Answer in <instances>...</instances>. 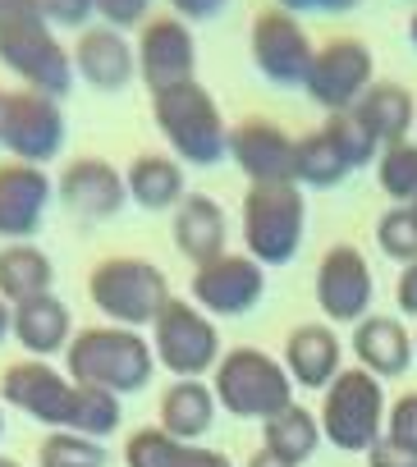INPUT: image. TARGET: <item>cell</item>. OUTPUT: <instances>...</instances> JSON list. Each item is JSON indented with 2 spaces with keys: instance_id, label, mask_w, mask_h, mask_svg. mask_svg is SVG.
<instances>
[{
  "instance_id": "cell-36",
  "label": "cell",
  "mask_w": 417,
  "mask_h": 467,
  "mask_svg": "<svg viewBox=\"0 0 417 467\" xmlns=\"http://www.w3.org/2000/svg\"><path fill=\"white\" fill-rule=\"evenodd\" d=\"M97 19L110 28H142L151 19V0H97Z\"/></svg>"
},
{
  "instance_id": "cell-18",
  "label": "cell",
  "mask_w": 417,
  "mask_h": 467,
  "mask_svg": "<svg viewBox=\"0 0 417 467\" xmlns=\"http://www.w3.org/2000/svg\"><path fill=\"white\" fill-rule=\"evenodd\" d=\"M56 197L65 202L69 215L78 220H115L124 206H129V188H124V174L101 161V156H78L60 170L56 179Z\"/></svg>"
},
{
  "instance_id": "cell-19",
  "label": "cell",
  "mask_w": 417,
  "mask_h": 467,
  "mask_svg": "<svg viewBox=\"0 0 417 467\" xmlns=\"http://www.w3.org/2000/svg\"><path fill=\"white\" fill-rule=\"evenodd\" d=\"M56 183L47 179L42 165H24V161H5L0 165V239H33L42 229L47 211H51Z\"/></svg>"
},
{
  "instance_id": "cell-14",
  "label": "cell",
  "mask_w": 417,
  "mask_h": 467,
  "mask_svg": "<svg viewBox=\"0 0 417 467\" xmlns=\"http://www.w3.org/2000/svg\"><path fill=\"white\" fill-rule=\"evenodd\" d=\"M248 56H253V65H257V74L266 83H276V88H303L317 47H312L308 28L294 15H285V10L271 5L248 28Z\"/></svg>"
},
{
  "instance_id": "cell-20",
  "label": "cell",
  "mask_w": 417,
  "mask_h": 467,
  "mask_svg": "<svg viewBox=\"0 0 417 467\" xmlns=\"http://www.w3.org/2000/svg\"><path fill=\"white\" fill-rule=\"evenodd\" d=\"M69 51H74V74L97 92H124L138 78V56L124 42V33L110 28V24L83 28Z\"/></svg>"
},
{
  "instance_id": "cell-4",
  "label": "cell",
  "mask_w": 417,
  "mask_h": 467,
  "mask_svg": "<svg viewBox=\"0 0 417 467\" xmlns=\"http://www.w3.org/2000/svg\"><path fill=\"white\" fill-rule=\"evenodd\" d=\"M88 298L92 307L124 330L156 326V317L170 307V280L156 262L147 257H106L88 275Z\"/></svg>"
},
{
  "instance_id": "cell-37",
  "label": "cell",
  "mask_w": 417,
  "mask_h": 467,
  "mask_svg": "<svg viewBox=\"0 0 417 467\" xmlns=\"http://www.w3.org/2000/svg\"><path fill=\"white\" fill-rule=\"evenodd\" d=\"M170 15L183 19V24H212L230 10V0H165Z\"/></svg>"
},
{
  "instance_id": "cell-38",
  "label": "cell",
  "mask_w": 417,
  "mask_h": 467,
  "mask_svg": "<svg viewBox=\"0 0 417 467\" xmlns=\"http://www.w3.org/2000/svg\"><path fill=\"white\" fill-rule=\"evenodd\" d=\"M358 5L362 0H276V10H285L294 19H303V15H349Z\"/></svg>"
},
{
  "instance_id": "cell-35",
  "label": "cell",
  "mask_w": 417,
  "mask_h": 467,
  "mask_svg": "<svg viewBox=\"0 0 417 467\" xmlns=\"http://www.w3.org/2000/svg\"><path fill=\"white\" fill-rule=\"evenodd\" d=\"M367 467H417V440L385 431V435L367 449Z\"/></svg>"
},
{
  "instance_id": "cell-22",
  "label": "cell",
  "mask_w": 417,
  "mask_h": 467,
  "mask_svg": "<svg viewBox=\"0 0 417 467\" xmlns=\"http://www.w3.org/2000/svg\"><path fill=\"white\" fill-rule=\"evenodd\" d=\"M285 371L298 389H326L339 371H344V344L330 326L321 321H308V326H294L285 335Z\"/></svg>"
},
{
  "instance_id": "cell-45",
  "label": "cell",
  "mask_w": 417,
  "mask_h": 467,
  "mask_svg": "<svg viewBox=\"0 0 417 467\" xmlns=\"http://www.w3.org/2000/svg\"><path fill=\"white\" fill-rule=\"evenodd\" d=\"M0 440H5V408H0Z\"/></svg>"
},
{
  "instance_id": "cell-33",
  "label": "cell",
  "mask_w": 417,
  "mask_h": 467,
  "mask_svg": "<svg viewBox=\"0 0 417 467\" xmlns=\"http://www.w3.org/2000/svg\"><path fill=\"white\" fill-rule=\"evenodd\" d=\"M376 248L399 266L417 262V211L412 206H390L376 220Z\"/></svg>"
},
{
  "instance_id": "cell-34",
  "label": "cell",
  "mask_w": 417,
  "mask_h": 467,
  "mask_svg": "<svg viewBox=\"0 0 417 467\" xmlns=\"http://www.w3.org/2000/svg\"><path fill=\"white\" fill-rule=\"evenodd\" d=\"M42 15H47L51 28L83 33V28H92V19H97V0H42Z\"/></svg>"
},
{
  "instance_id": "cell-13",
  "label": "cell",
  "mask_w": 417,
  "mask_h": 467,
  "mask_svg": "<svg viewBox=\"0 0 417 467\" xmlns=\"http://www.w3.org/2000/svg\"><path fill=\"white\" fill-rule=\"evenodd\" d=\"M0 147L10 151V161L24 165H51L65 151V110L56 97L42 92H10L5 119H0Z\"/></svg>"
},
{
  "instance_id": "cell-27",
  "label": "cell",
  "mask_w": 417,
  "mask_h": 467,
  "mask_svg": "<svg viewBox=\"0 0 417 467\" xmlns=\"http://www.w3.org/2000/svg\"><path fill=\"white\" fill-rule=\"evenodd\" d=\"M353 119L381 142V151L385 147H394V142H408V133L417 129V101H412V92H403L399 83H371L367 92H362V101L353 106Z\"/></svg>"
},
{
  "instance_id": "cell-26",
  "label": "cell",
  "mask_w": 417,
  "mask_h": 467,
  "mask_svg": "<svg viewBox=\"0 0 417 467\" xmlns=\"http://www.w3.org/2000/svg\"><path fill=\"white\" fill-rule=\"evenodd\" d=\"M74 335H78L74 317H69L65 298H56V294H42V298L15 307V339H19V348H28V358L47 362V358L65 353Z\"/></svg>"
},
{
  "instance_id": "cell-5",
  "label": "cell",
  "mask_w": 417,
  "mask_h": 467,
  "mask_svg": "<svg viewBox=\"0 0 417 467\" xmlns=\"http://www.w3.org/2000/svg\"><path fill=\"white\" fill-rule=\"evenodd\" d=\"M321 435L344 449V453H367L390 421V403H385V385L362 371V367H344L326 389H321Z\"/></svg>"
},
{
  "instance_id": "cell-8",
  "label": "cell",
  "mask_w": 417,
  "mask_h": 467,
  "mask_svg": "<svg viewBox=\"0 0 417 467\" xmlns=\"http://www.w3.org/2000/svg\"><path fill=\"white\" fill-rule=\"evenodd\" d=\"M381 142L349 115H330L321 129L298 138V188H339L362 165H376Z\"/></svg>"
},
{
  "instance_id": "cell-25",
  "label": "cell",
  "mask_w": 417,
  "mask_h": 467,
  "mask_svg": "<svg viewBox=\"0 0 417 467\" xmlns=\"http://www.w3.org/2000/svg\"><path fill=\"white\" fill-rule=\"evenodd\" d=\"M124 188H129V202L142 211H174L188 197L183 165L170 151H138L124 170Z\"/></svg>"
},
{
  "instance_id": "cell-46",
  "label": "cell",
  "mask_w": 417,
  "mask_h": 467,
  "mask_svg": "<svg viewBox=\"0 0 417 467\" xmlns=\"http://www.w3.org/2000/svg\"><path fill=\"white\" fill-rule=\"evenodd\" d=\"M412 348H417V335H412Z\"/></svg>"
},
{
  "instance_id": "cell-2",
  "label": "cell",
  "mask_w": 417,
  "mask_h": 467,
  "mask_svg": "<svg viewBox=\"0 0 417 467\" xmlns=\"http://www.w3.org/2000/svg\"><path fill=\"white\" fill-rule=\"evenodd\" d=\"M65 371L74 385H92L106 394H138L156 376V353L151 339L124 326H88L69 339L65 348Z\"/></svg>"
},
{
  "instance_id": "cell-43",
  "label": "cell",
  "mask_w": 417,
  "mask_h": 467,
  "mask_svg": "<svg viewBox=\"0 0 417 467\" xmlns=\"http://www.w3.org/2000/svg\"><path fill=\"white\" fill-rule=\"evenodd\" d=\"M408 42H412V51H417V15L408 19Z\"/></svg>"
},
{
  "instance_id": "cell-28",
  "label": "cell",
  "mask_w": 417,
  "mask_h": 467,
  "mask_svg": "<svg viewBox=\"0 0 417 467\" xmlns=\"http://www.w3.org/2000/svg\"><path fill=\"white\" fill-rule=\"evenodd\" d=\"M124 467H235V462L221 449L183 444L161 426H142L124 440Z\"/></svg>"
},
{
  "instance_id": "cell-21",
  "label": "cell",
  "mask_w": 417,
  "mask_h": 467,
  "mask_svg": "<svg viewBox=\"0 0 417 467\" xmlns=\"http://www.w3.org/2000/svg\"><path fill=\"white\" fill-rule=\"evenodd\" d=\"M170 239H174V253H179L183 262H193V271L206 266V262H216V257H225V253H230V248H225V244H230V220H225L221 202L206 197V192H188V197L174 206Z\"/></svg>"
},
{
  "instance_id": "cell-44",
  "label": "cell",
  "mask_w": 417,
  "mask_h": 467,
  "mask_svg": "<svg viewBox=\"0 0 417 467\" xmlns=\"http://www.w3.org/2000/svg\"><path fill=\"white\" fill-rule=\"evenodd\" d=\"M0 467H24V462H15V458H0Z\"/></svg>"
},
{
  "instance_id": "cell-23",
  "label": "cell",
  "mask_w": 417,
  "mask_h": 467,
  "mask_svg": "<svg viewBox=\"0 0 417 467\" xmlns=\"http://www.w3.org/2000/svg\"><path fill=\"white\" fill-rule=\"evenodd\" d=\"M349 348H353L358 367L371 371L376 380H394V376H403V371L417 362V348H412V335L403 330V321L376 317V312L353 326Z\"/></svg>"
},
{
  "instance_id": "cell-17",
  "label": "cell",
  "mask_w": 417,
  "mask_h": 467,
  "mask_svg": "<svg viewBox=\"0 0 417 467\" xmlns=\"http://www.w3.org/2000/svg\"><path fill=\"white\" fill-rule=\"evenodd\" d=\"M230 161L248 174V183H298V138H289L276 119H239L230 129Z\"/></svg>"
},
{
  "instance_id": "cell-29",
  "label": "cell",
  "mask_w": 417,
  "mask_h": 467,
  "mask_svg": "<svg viewBox=\"0 0 417 467\" xmlns=\"http://www.w3.org/2000/svg\"><path fill=\"white\" fill-rule=\"evenodd\" d=\"M51 285H56V262L42 248H33V244H5L0 248V298L10 307L51 294Z\"/></svg>"
},
{
  "instance_id": "cell-7",
  "label": "cell",
  "mask_w": 417,
  "mask_h": 467,
  "mask_svg": "<svg viewBox=\"0 0 417 467\" xmlns=\"http://www.w3.org/2000/svg\"><path fill=\"white\" fill-rule=\"evenodd\" d=\"M151 353H156V367H165L174 380H202L225 358L216 321L188 298H170V307L156 317Z\"/></svg>"
},
{
  "instance_id": "cell-3",
  "label": "cell",
  "mask_w": 417,
  "mask_h": 467,
  "mask_svg": "<svg viewBox=\"0 0 417 467\" xmlns=\"http://www.w3.org/2000/svg\"><path fill=\"white\" fill-rule=\"evenodd\" d=\"M239 234H244V253L253 262L289 266L303 248L308 234V202L298 183H253L239 211Z\"/></svg>"
},
{
  "instance_id": "cell-32",
  "label": "cell",
  "mask_w": 417,
  "mask_h": 467,
  "mask_svg": "<svg viewBox=\"0 0 417 467\" xmlns=\"http://www.w3.org/2000/svg\"><path fill=\"white\" fill-rule=\"evenodd\" d=\"M376 183L399 206H417V142H394L376 156Z\"/></svg>"
},
{
  "instance_id": "cell-9",
  "label": "cell",
  "mask_w": 417,
  "mask_h": 467,
  "mask_svg": "<svg viewBox=\"0 0 417 467\" xmlns=\"http://www.w3.org/2000/svg\"><path fill=\"white\" fill-rule=\"evenodd\" d=\"M0 65H5L28 92L42 97H69L74 92V51L56 37L47 19H28L0 33Z\"/></svg>"
},
{
  "instance_id": "cell-24",
  "label": "cell",
  "mask_w": 417,
  "mask_h": 467,
  "mask_svg": "<svg viewBox=\"0 0 417 467\" xmlns=\"http://www.w3.org/2000/svg\"><path fill=\"white\" fill-rule=\"evenodd\" d=\"M216 389L202 380H174L165 385L161 403H156V426L183 444H197L206 431L216 426Z\"/></svg>"
},
{
  "instance_id": "cell-39",
  "label": "cell",
  "mask_w": 417,
  "mask_h": 467,
  "mask_svg": "<svg viewBox=\"0 0 417 467\" xmlns=\"http://www.w3.org/2000/svg\"><path fill=\"white\" fill-rule=\"evenodd\" d=\"M385 431L417 440V389H408L403 399H394V403H390V421H385Z\"/></svg>"
},
{
  "instance_id": "cell-15",
  "label": "cell",
  "mask_w": 417,
  "mask_h": 467,
  "mask_svg": "<svg viewBox=\"0 0 417 467\" xmlns=\"http://www.w3.org/2000/svg\"><path fill=\"white\" fill-rule=\"evenodd\" d=\"M312 294H317V307L326 312V321L358 326L362 317H371V303H376V280H371L367 257L353 244L326 248L317 280H312Z\"/></svg>"
},
{
  "instance_id": "cell-42",
  "label": "cell",
  "mask_w": 417,
  "mask_h": 467,
  "mask_svg": "<svg viewBox=\"0 0 417 467\" xmlns=\"http://www.w3.org/2000/svg\"><path fill=\"white\" fill-rule=\"evenodd\" d=\"M248 467H294V462H289V458H280V453H271V449L262 444V449L248 458Z\"/></svg>"
},
{
  "instance_id": "cell-1",
  "label": "cell",
  "mask_w": 417,
  "mask_h": 467,
  "mask_svg": "<svg viewBox=\"0 0 417 467\" xmlns=\"http://www.w3.org/2000/svg\"><path fill=\"white\" fill-rule=\"evenodd\" d=\"M151 119H156V129L179 165L212 170L230 156V124H225L216 97L197 78L151 92Z\"/></svg>"
},
{
  "instance_id": "cell-40",
  "label": "cell",
  "mask_w": 417,
  "mask_h": 467,
  "mask_svg": "<svg viewBox=\"0 0 417 467\" xmlns=\"http://www.w3.org/2000/svg\"><path fill=\"white\" fill-rule=\"evenodd\" d=\"M28 19H47L42 0H0V33L15 28V24H28Z\"/></svg>"
},
{
  "instance_id": "cell-31",
  "label": "cell",
  "mask_w": 417,
  "mask_h": 467,
  "mask_svg": "<svg viewBox=\"0 0 417 467\" xmlns=\"http://www.w3.org/2000/svg\"><path fill=\"white\" fill-rule=\"evenodd\" d=\"M110 453L101 440L78 431H47L37 444V467H106Z\"/></svg>"
},
{
  "instance_id": "cell-11",
  "label": "cell",
  "mask_w": 417,
  "mask_h": 467,
  "mask_svg": "<svg viewBox=\"0 0 417 467\" xmlns=\"http://www.w3.org/2000/svg\"><path fill=\"white\" fill-rule=\"evenodd\" d=\"M371 83H376L371 47L358 42V37H330L326 47H317L312 69H308V78H303V92H308L326 115H349Z\"/></svg>"
},
{
  "instance_id": "cell-30",
  "label": "cell",
  "mask_w": 417,
  "mask_h": 467,
  "mask_svg": "<svg viewBox=\"0 0 417 467\" xmlns=\"http://www.w3.org/2000/svg\"><path fill=\"white\" fill-rule=\"evenodd\" d=\"M262 440H266V449L271 453H280V458H289L294 467H303L317 449H321V421H317V412H308V408H298V403H289L285 412H276L271 421H262Z\"/></svg>"
},
{
  "instance_id": "cell-12",
  "label": "cell",
  "mask_w": 417,
  "mask_h": 467,
  "mask_svg": "<svg viewBox=\"0 0 417 467\" xmlns=\"http://www.w3.org/2000/svg\"><path fill=\"white\" fill-rule=\"evenodd\" d=\"M188 294H193V303L206 317L239 321V317H248L266 298V266L253 262L248 253H225V257H216V262H206V266L193 271Z\"/></svg>"
},
{
  "instance_id": "cell-6",
  "label": "cell",
  "mask_w": 417,
  "mask_h": 467,
  "mask_svg": "<svg viewBox=\"0 0 417 467\" xmlns=\"http://www.w3.org/2000/svg\"><path fill=\"white\" fill-rule=\"evenodd\" d=\"M212 389H216V403L244 421H271L276 412L294 403V380L285 362H276L262 348H230L221 367L212 371Z\"/></svg>"
},
{
  "instance_id": "cell-10",
  "label": "cell",
  "mask_w": 417,
  "mask_h": 467,
  "mask_svg": "<svg viewBox=\"0 0 417 467\" xmlns=\"http://www.w3.org/2000/svg\"><path fill=\"white\" fill-rule=\"evenodd\" d=\"M0 403L51 431H69L78 412V385L69 380V371H56L42 358H24L0 371Z\"/></svg>"
},
{
  "instance_id": "cell-16",
  "label": "cell",
  "mask_w": 417,
  "mask_h": 467,
  "mask_svg": "<svg viewBox=\"0 0 417 467\" xmlns=\"http://www.w3.org/2000/svg\"><path fill=\"white\" fill-rule=\"evenodd\" d=\"M133 56H138V78L161 92V88H174V83H188L197 74V37L183 19L174 15H151L142 28H138V42H133Z\"/></svg>"
},
{
  "instance_id": "cell-41",
  "label": "cell",
  "mask_w": 417,
  "mask_h": 467,
  "mask_svg": "<svg viewBox=\"0 0 417 467\" xmlns=\"http://www.w3.org/2000/svg\"><path fill=\"white\" fill-rule=\"evenodd\" d=\"M394 303H399V312L417 317V262H408V266L399 271V280H394Z\"/></svg>"
},
{
  "instance_id": "cell-47",
  "label": "cell",
  "mask_w": 417,
  "mask_h": 467,
  "mask_svg": "<svg viewBox=\"0 0 417 467\" xmlns=\"http://www.w3.org/2000/svg\"><path fill=\"white\" fill-rule=\"evenodd\" d=\"M408 5H417V0H408Z\"/></svg>"
}]
</instances>
